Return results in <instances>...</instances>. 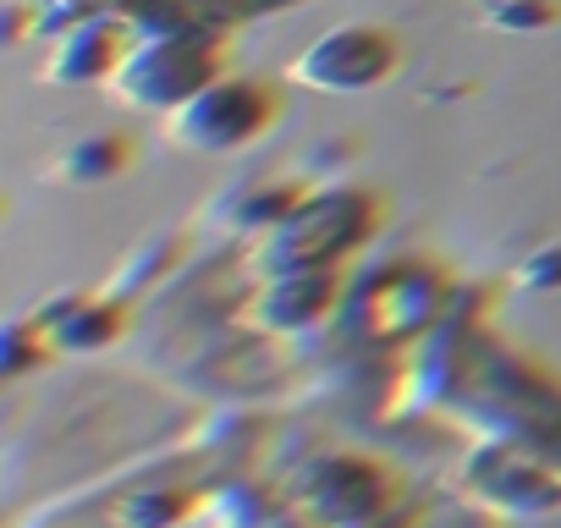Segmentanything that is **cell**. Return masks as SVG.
Wrapping results in <instances>:
<instances>
[{"instance_id":"6da1fadb","label":"cell","mask_w":561,"mask_h":528,"mask_svg":"<svg viewBox=\"0 0 561 528\" xmlns=\"http://www.w3.org/2000/svg\"><path fill=\"white\" fill-rule=\"evenodd\" d=\"M56 7L144 23V28H231L264 12H287L298 0H56Z\"/></svg>"}]
</instances>
